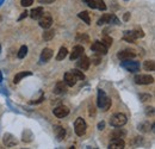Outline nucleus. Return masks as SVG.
Masks as SVG:
<instances>
[{
  "label": "nucleus",
  "mask_w": 155,
  "mask_h": 149,
  "mask_svg": "<svg viewBox=\"0 0 155 149\" xmlns=\"http://www.w3.org/2000/svg\"><path fill=\"white\" fill-rule=\"evenodd\" d=\"M97 105L99 109L103 111H107L111 106V99L107 97L103 90H98V97H97Z\"/></svg>",
  "instance_id": "obj_1"
},
{
  "label": "nucleus",
  "mask_w": 155,
  "mask_h": 149,
  "mask_svg": "<svg viewBox=\"0 0 155 149\" xmlns=\"http://www.w3.org/2000/svg\"><path fill=\"white\" fill-rule=\"evenodd\" d=\"M125 123H127V116L124 113H120V112L115 113L110 118V124L112 127H115V128H117V127H123Z\"/></svg>",
  "instance_id": "obj_2"
},
{
  "label": "nucleus",
  "mask_w": 155,
  "mask_h": 149,
  "mask_svg": "<svg viewBox=\"0 0 155 149\" xmlns=\"http://www.w3.org/2000/svg\"><path fill=\"white\" fill-rule=\"evenodd\" d=\"M144 36L142 30H131V31H124V41L134 43L137 38H142Z\"/></svg>",
  "instance_id": "obj_3"
},
{
  "label": "nucleus",
  "mask_w": 155,
  "mask_h": 149,
  "mask_svg": "<svg viewBox=\"0 0 155 149\" xmlns=\"http://www.w3.org/2000/svg\"><path fill=\"white\" fill-rule=\"evenodd\" d=\"M120 66H122L124 69H127L128 72H131V73H135L137 71H140V62H137V61L124 60V61L120 63Z\"/></svg>",
  "instance_id": "obj_4"
},
{
  "label": "nucleus",
  "mask_w": 155,
  "mask_h": 149,
  "mask_svg": "<svg viewBox=\"0 0 155 149\" xmlns=\"http://www.w3.org/2000/svg\"><path fill=\"white\" fill-rule=\"evenodd\" d=\"M87 129V125H86V122L82 119V118H77L75 123H74V130L78 136H82Z\"/></svg>",
  "instance_id": "obj_5"
},
{
  "label": "nucleus",
  "mask_w": 155,
  "mask_h": 149,
  "mask_svg": "<svg viewBox=\"0 0 155 149\" xmlns=\"http://www.w3.org/2000/svg\"><path fill=\"white\" fill-rule=\"evenodd\" d=\"M91 50L94 51V53H97V54H99V55H105V54H107V47H106L104 43L99 42V41H96V42L91 45Z\"/></svg>",
  "instance_id": "obj_6"
},
{
  "label": "nucleus",
  "mask_w": 155,
  "mask_h": 149,
  "mask_svg": "<svg viewBox=\"0 0 155 149\" xmlns=\"http://www.w3.org/2000/svg\"><path fill=\"white\" fill-rule=\"evenodd\" d=\"M53 24V18L49 13H44L39 17V26L43 28V29H49Z\"/></svg>",
  "instance_id": "obj_7"
},
{
  "label": "nucleus",
  "mask_w": 155,
  "mask_h": 149,
  "mask_svg": "<svg viewBox=\"0 0 155 149\" xmlns=\"http://www.w3.org/2000/svg\"><path fill=\"white\" fill-rule=\"evenodd\" d=\"M135 82L138 85H149V84H153L154 82V78L150 76V75H136L135 76Z\"/></svg>",
  "instance_id": "obj_8"
},
{
  "label": "nucleus",
  "mask_w": 155,
  "mask_h": 149,
  "mask_svg": "<svg viewBox=\"0 0 155 149\" xmlns=\"http://www.w3.org/2000/svg\"><path fill=\"white\" fill-rule=\"evenodd\" d=\"M124 147H125V143L120 137H114L109 143L110 149H123Z\"/></svg>",
  "instance_id": "obj_9"
},
{
  "label": "nucleus",
  "mask_w": 155,
  "mask_h": 149,
  "mask_svg": "<svg viewBox=\"0 0 155 149\" xmlns=\"http://www.w3.org/2000/svg\"><path fill=\"white\" fill-rule=\"evenodd\" d=\"M90 63H91L90 58H88L87 56H85L84 54L79 57V61L77 62L78 67H79V68H81L82 71H87V69H88V67H90Z\"/></svg>",
  "instance_id": "obj_10"
},
{
  "label": "nucleus",
  "mask_w": 155,
  "mask_h": 149,
  "mask_svg": "<svg viewBox=\"0 0 155 149\" xmlns=\"http://www.w3.org/2000/svg\"><path fill=\"white\" fill-rule=\"evenodd\" d=\"M136 56V54L133 50H122L117 54V57L120 60V61H124V60H131Z\"/></svg>",
  "instance_id": "obj_11"
},
{
  "label": "nucleus",
  "mask_w": 155,
  "mask_h": 149,
  "mask_svg": "<svg viewBox=\"0 0 155 149\" xmlns=\"http://www.w3.org/2000/svg\"><path fill=\"white\" fill-rule=\"evenodd\" d=\"M54 114L58 117V118H63V117H66V116H68V113H69V109L67 108V106H63V105H61V106H58V108H55L54 109Z\"/></svg>",
  "instance_id": "obj_12"
},
{
  "label": "nucleus",
  "mask_w": 155,
  "mask_h": 149,
  "mask_svg": "<svg viewBox=\"0 0 155 149\" xmlns=\"http://www.w3.org/2000/svg\"><path fill=\"white\" fill-rule=\"evenodd\" d=\"M4 143H5L6 147L11 148V147H15V146L17 144V140H16V137H15L13 135H11V134H5V135H4Z\"/></svg>",
  "instance_id": "obj_13"
},
{
  "label": "nucleus",
  "mask_w": 155,
  "mask_h": 149,
  "mask_svg": "<svg viewBox=\"0 0 155 149\" xmlns=\"http://www.w3.org/2000/svg\"><path fill=\"white\" fill-rule=\"evenodd\" d=\"M84 47L82 45H75L74 48H73V50H72V54H71V60L73 61V60H77L79 58L80 56L84 54Z\"/></svg>",
  "instance_id": "obj_14"
},
{
  "label": "nucleus",
  "mask_w": 155,
  "mask_h": 149,
  "mask_svg": "<svg viewBox=\"0 0 155 149\" xmlns=\"http://www.w3.org/2000/svg\"><path fill=\"white\" fill-rule=\"evenodd\" d=\"M64 82H66L67 86H71V87H73L77 84V79H75V76L73 75L72 72H67L64 74Z\"/></svg>",
  "instance_id": "obj_15"
},
{
  "label": "nucleus",
  "mask_w": 155,
  "mask_h": 149,
  "mask_svg": "<svg viewBox=\"0 0 155 149\" xmlns=\"http://www.w3.org/2000/svg\"><path fill=\"white\" fill-rule=\"evenodd\" d=\"M67 92V85H66V82H63V81H58V84L55 85V87H54V93L55 94H63Z\"/></svg>",
  "instance_id": "obj_16"
},
{
  "label": "nucleus",
  "mask_w": 155,
  "mask_h": 149,
  "mask_svg": "<svg viewBox=\"0 0 155 149\" xmlns=\"http://www.w3.org/2000/svg\"><path fill=\"white\" fill-rule=\"evenodd\" d=\"M51 57H53V50H51V49H49V48L43 49V51H42V54H41V61H42V62H47V61L50 60Z\"/></svg>",
  "instance_id": "obj_17"
},
{
  "label": "nucleus",
  "mask_w": 155,
  "mask_h": 149,
  "mask_svg": "<svg viewBox=\"0 0 155 149\" xmlns=\"http://www.w3.org/2000/svg\"><path fill=\"white\" fill-rule=\"evenodd\" d=\"M54 132H55V136H56L58 141H62L64 138V136H66V130L62 127H60V125L54 128Z\"/></svg>",
  "instance_id": "obj_18"
},
{
  "label": "nucleus",
  "mask_w": 155,
  "mask_h": 149,
  "mask_svg": "<svg viewBox=\"0 0 155 149\" xmlns=\"http://www.w3.org/2000/svg\"><path fill=\"white\" fill-rule=\"evenodd\" d=\"M43 12H44L43 7H36V8H34V10L31 11L30 16H31L32 19H39V17L43 15Z\"/></svg>",
  "instance_id": "obj_19"
},
{
  "label": "nucleus",
  "mask_w": 155,
  "mask_h": 149,
  "mask_svg": "<svg viewBox=\"0 0 155 149\" xmlns=\"http://www.w3.org/2000/svg\"><path fill=\"white\" fill-rule=\"evenodd\" d=\"M30 75H32L31 72H20L18 74H16V76L13 78V82L15 84H18L21 79H24L25 76H30Z\"/></svg>",
  "instance_id": "obj_20"
},
{
  "label": "nucleus",
  "mask_w": 155,
  "mask_h": 149,
  "mask_svg": "<svg viewBox=\"0 0 155 149\" xmlns=\"http://www.w3.org/2000/svg\"><path fill=\"white\" fill-rule=\"evenodd\" d=\"M143 67H144L146 71H148V72H153V71L155 69L154 61H153V60H147V61H144Z\"/></svg>",
  "instance_id": "obj_21"
},
{
  "label": "nucleus",
  "mask_w": 155,
  "mask_h": 149,
  "mask_svg": "<svg viewBox=\"0 0 155 149\" xmlns=\"http://www.w3.org/2000/svg\"><path fill=\"white\" fill-rule=\"evenodd\" d=\"M78 17L80 19H82L87 25H90L91 24V19H90V15H88V12L87 11H82V12H80L79 15H78Z\"/></svg>",
  "instance_id": "obj_22"
},
{
  "label": "nucleus",
  "mask_w": 155,
  "mask_h": 149,
  "mask_svg": "<svg viewBox=\"0 0 155 149\" xmlns=\"http://www.w3.org/2000/svg\"><path fill=\"white\" fill-rule=\"evenodd\" d=\"M68 54V50H67V48H64V47H62V48H60V50H58V54L56 56V60L58 61H62L66 56Z\"/></svg>",
  "instance_id": "obj_23"
},
{
  "label": "nucleus",
  "mask_w": 155,
  "mask_h": 149,
  "mask_svg": "<svg viewBox=\"0 0 155 149\" xmlns=\"http://www.w3.org/2000/svg\"><path fill=\"white\" fill-rule=\"evenodd\" d=\"M32 137H34V135H32V132L30 130H24L23 132V141L24 142H31L32 141Z\"/></svg>",
  "instance_id": "obj_24"
},
{
  "label": "nucleus",
  "mask_w": 155,
  "mask_h": 149,
  "mask_svg": "<svg viewBox=\"0 0 155 149\" xmlns=\"http://www.w3.org/2000/svg\"><path fill=\"white\" fill-rule=\"evenodd\" d=\"M127 135V131L120 129V127H117V129L112 132V137H124Z\"/></svg>",
  "instance_id": "obj_25"
},
{
  "label": "nucleus",
  "mask_w": 155,
  "mask_h": 149,
  "mask_svg": "<svg viewBox=\"0 0 155 149\" xmlns=\"http://www.w3.org/2000/svg\"><path fill=\"white\" fill-rule=\"evenodd\" d=\"M55 36V32H54V30H47V31H44V34H43V39L44 41H50V39H53Z\"/></svg>",
  "instance_id": "obj_26"
},
{
  "label": "nucleus",
  "mask_w": 155,
  "mask_h": 149,
  "mask_svg": "<svg viewBox=\"0 0 155 149\" xmlns=\"http://www.w3.org/2000/svg\"><path fill=\"white\" fill-rule=\"evenodd\" d=\"M72 73L75 76L77 80H85V74L79 69H72Z\"/></svg>",
  "instance_id": "obj_27"
},
{
  "label": "nucleus",
  "mask_w": 155,
  "mask_h": 149,
  "mask_svg": "<svg viewBox=\"0 0 155 149\" xmlns=\"http://www.w3.org/2000/svg\"><path fill=\"white\" fill-rule=\"evenodd\" d=\"M110 17L111 15H104L101 18L98 19V25H103V24H106V23H110Z\"/></svg>",
  "instance_id": "obj_28"
},
{
  "label": "nucleus",
  "mask_w": 155,
  "mask_h": 149,
  "mask_svg": "<svg viewBox=\"0 0 155 149\" xmlns=\"http://www.w3.org/2000/svg\"><path fill=\"white\" fill-rule=\"evenodd\" d=\"M28 54V47L26 45H21L19 49V51H18V58H24L25 56Z\"/></svg>",
  "instance_id": "obj_29"
},
{
  "label": "nucleus",
  "mask_w": 155,
  "mask_h": 149,
  "mask_svg": "<svg viewBox=\"0 0 155 149\" xmlns=\"http://www.w3.org/2000/svg\"><path fill=\"white\" fill-rule=\"evenodd\" d=\"M96 8H99L100 11L106 10V5H105L104 0H96Z\"/></svg>",
  "instance_id": "obj_30"
},
{
  "label": "nucleus",
  "mask_w": 155,
  "mask_h": 149,
  "mask_svg": "<svg viewBox=\"0 0 155 149\" xmlns=\"http://www.w3.org/2000/svg\"><path fill=\"white\" fill-rule=\"evenodd\" d=\"M91 60H92V62H93L94 65H99V63L101 62V57H100L99 54H97V53H96L94 55H92V58H91Z\"/></svg>",
  "instance_id": "obj_31"
},
{
  "label": "nucleus",
  "mask_w": 155,
  "mask_h": 149,
  "mask_svg": "<svg viewBox=\"0 0 155 149\" xmlns=\"http://www.w3.org/2000/svg\"><path fill=\"white\" fill-rule=\"evenodd\" d=\"M101 43H104L106 47H110L111 44H112V38L109 37V36H105V37L103 38V41H101Z\"/></svg>",
  "instance_id": "obj_32"
},
{
  "label": "nucleus",
  "mask_w": 155,
  "mask_h": 149,
  "mask_svg": "<svg viewBox=\"0 0 155 149\" xmlns=\"http://www.w3.org/2000/svg\"><path fill=\"white\" fill-rule=\"evenodd\" d=\"M77 41L78 42H84V43H86V42H88V36H87V35H79V36H77Z\"/></svg>",
  "instance_id": "obj_33"
},
{
  "label": "nucleus",
  "mask_w": 155,
  "mask_h": 149,
  "mask_svg": "<svg viewBox=\"0 0 155 149\" xmlns=\"http://www.w3.org/2000/svg\"><path fill=\"white\" fill-rule=\"evenodd\" d=\"M85 4L88 5V7L91 8H96V0H82Z\"/></svg>",
  "instance_id": "obj_34"
},
{
  "label": "nucleus",
  "mask_w": 155,
  "mask_h": 149,
  "mask_svg": "<svg viewBox=\"0 0 155 149\" xmlns=\"http://www.w3.org/2000/svg\"><path fill=\"white\" fill-rule=\"evenodd\" d=\"M20 4H21V6L28 7V6H30V5L34 4V0H20Z\"/></svg>",
  "instance_id": "obj_35"
},
{
  "label": "nucleus",
  "mask_w": 155,
  "mask_h": 149,
  "mask_svg": "<svg viewBox=\"0 0 155 149\" xmlns=\"http://www.w3.org/2000/svg\"><path fill=\"white\" fill-rule=\"evenodd\" d=\"M110 23H114V24H116V25H119V24H120L118 18H117L115 15H111V17H110Z\"/></svg>",
  "instance_id": "obj_36"
},
{
  "label": "nucleus",
  "mask_w": 155,
  "mask_h": 149,
  "mask_svg": "<svg viewBox=\"0 0 155 149\" xmlns=\"http://www.w3.org/2000/svg\"><path fill=\"white\" fill-rule=\"evenodd\" d=\"M140 98H141L142 101H146L147 99H150V95H149V94H141Z\"/></svg>",
  "instance_id": "obj_37"
},
{
  "label": "nucleus",
  "mask_w": 155,
  "mask_h": 149,
  "mask_svg": "<svg viewBox=\"0 0 155 149\" xmlns=\"http://www.w3.org/2000/svg\"><path fill=\"white\" fill-rule=\"evenodd\" d=\"M28 13H29L28 11H24V12H23V13L20 15V17H19V18H18V20H21V19L26 18V16H28Z\"/></svg>",
  "instance_id": "obj_38"
},
{
  "label": "nucleus",
  "mask_w": 155,
  "mask_h": 149,
  "mask_svg": "<svg viewBox=\"0 0 155 149\" xmlns=\"http://www.w3.org/2000/svg\"><path fill=\"white\" fill-rule=\"evenodd\" d=\"M43 99H44V97H43V95H42V97H41V98H39L38 100H32V101H30V104H38V103H41V101H42V100H43Z\"/></svg>",
  "instance_id": "obj_39"
},
{
  "label": "nucleus",
  "mask_w": 155,
  "mask_h": 149,
  "mask_svg": "<svg viewBox=\"0 0 155 149\" xmlns=\"http://www.w3.org/2000/svg\"><path fill=\"white\" fill-rule=\"evenodd\" d=\"M38 2H41V4H51L54 0H37Z\"/></svg>",
  "instance_id": "obj_40"
},
{
  "label": "nucleus",
  "mask_w": 155,
  "mask_h": 149,
  "mask_svg": "<svg viewBox=\"0 0 155 149\" xmlns=\"http://www.w3.org/2000/svg\"><path fill=\"white\" fill-rule=\"evenodd\" d=\"M104 128H105V123H104V122H100V123L98 124V129H99V130H103Z\"/></svg>",
  "instance_id": "obj_41"
},
{
  "label": "nucleus",
  "mask_w": 155,
  "mask_h": 149,
  "mask_svg": "<svg viewBox=\"0 0 155 149\" xmlns=\"http://www.w3.org/2000/svg\"><path fill=\"white\" fill-rule=\"evenodd\" d=\"M146 113H147V114H149V113H150V114H153V113H154V110H153V108H147V110H146Z\"/></svg>",
  "instance_id": "obj_42"
},
{
  "label": "nucleus",
  "mask_w": 155,
  "mask_h": 149,
  "mask_svg": "<svg viewBox=\"0 0 155 149\" xmlns=\"http://www.w3.org/2000/svg\"><path fill=\"white\" fill-rule=\"evenodd\" d=\"M129 18H130V13H129V12H127V13L124 15V20L127 22V20H129Z\"/></svg>",
  "instance_id": "obj_43"
},
{
  "label": "nucleus",
  "mask_w": 155,
  "mask_h": 149,
  "mask_svg": "<svg viewBox=\"0 0 155 149\" xmlns=\"http://www.w3.org/2000/svg\"><path fill=\"white\" fill-rule=\"evenodd\" d=\"M2 80V78H1V72H0V81Z\"/></svg>",
  "instance_id": "obj_44"
},
{
  "label": "nucleus",
  "mask_w": 155,
  "mask_h": 149,
  "mask_svg": "<svg viewBox=\"0 0 155 149\" xmlns=\"http://www.w3.org/2000/svg\"><path fill=\"white\" fill-rule=\"evenodd\" d=\"M0 50H1V47H0Z\"/></svg>",
  "instance_id": "obj_45"
},
{
  "label": "nucleus",
  "mask_w": 155,
  "mask_h": 149,
  "mask_svg": "<svg viewBox=\"0 0 155 149\" xmlns=\"http://www.w3.org/2000/svg\"><path fill=\"white\" fill-rule=\"evenodd\" d=\"M125 1H128V0H125Z\"/></svg>",
  "instance_id": "obj_46"
}]
</instances>
